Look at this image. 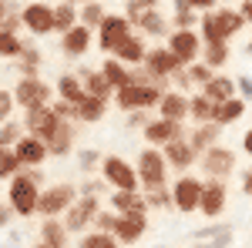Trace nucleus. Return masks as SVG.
<instances>
[{
	"instance_id": "56",
	"label": "nucleus",
	"mask_w": 252,
	"mask_h": 248,
	"mask_svg": "<svg viewBox=\"0 0 252 248\" xmlns=\"http://www.w3.org/2000/svg\"><path fill=\"white\" fill-rule=\"evenodd\" d=\"M242 144H246V151L252 154V131H246V141H242Z\"/></svg>"
},
{
	"instance_id": "61",
	"label": "nucleus",
	"mask_w": 252,
	"mask_h": 248,
	"mask_svg": "<svg viewBox=\"0 0 252 248\" xmlns=\"http://www.w3.org/2000/svg\"><path fill=\"white\" fill-rule=\"evenodd\" d=\"M249 51H252V44H249Z\"/></svg>"
},
{
	"instance_id": "36",
	"label": "nucleus",
	"mask_w": 252,
	"mask_h": 248,
	"mask_svg": "<svg viewBox=\"0 0 252 248\" xmlns=\"http://www.w3.org/2000/svg\"><path fill=\"white\" fill-rule=\"evenodd\" d=\"M20 51H24V44L10 30H0V54H20Z\"/></svg>"
},
{
	"instance_id": "9",
	"label": "nucleus",
	"mask_w": 252,
	"mask_h": 248,
	"mask_svg": "<svg viewBox=\"0 0 252 248\" xmlns=\"http://www.w3.org/2000/svg\"><path fill=\"white\" fill-rule=\"evenodd\" d=\"M71 198H74V188H71V185H58V188H51V191H44V194H40V205H37V208L51 218V215H58L61 208H67V205H71Z\"/></svg>"
},
{
	"instance_id": "53",
	"label": "nucleus",
	"mask_w": 252,
	"mask_h": 248,
	"mask_svg": "<svg viewBox=\"0 0 252 248\" xmlns=\"http://www.w3.org/2000/svg\"><path fill=\"white\" fill-rule=\"evenodd\" d=\"M165 201H168V194H165V191L158 188L155 194H152V205H165Z\"/></svg>"
},
{
	"instance_id": "8",
	"label": "nucleus",
	"mask_w": 252,
	"mask_h": 248,
	"mask_svg": "<svg viewBox=\"0 0 252 248\" xmlns=\"http://www.w3.org/2000/svg\"><path fill=\"white\" fill-rule=\"evenodd\" d=\"M175 205L182 211H192V208H198L202 205V185L195 181V178H182L178 185H175Z\"/></svg>"
},
{
	"instance_id": "32",
	"label": "nucleus",
	"mask_w": 252,
	"mask_h": 248,
	"mask_svg": "<svg viewBox=\"0 0 252 248\" xmlns=\"http://www.w3.org/2000/svg\"><path fill=\"white\" fill-rule=\"evenodd\" d=\"M202 30H205V40H209V44H225V34L219 30L215 14H205V17H202Z\"/></svg>"
},
{
	"instance_id": "20",
	"label": "nucleus",
	"mask_w": 252,
	"mask_h": 248,
	"mask_svg": "<svg viewBox=\"0 0 252 248\" xmlns=\"http://www.w3.org/2000/svg\"><path fill=\"white\" fill-rule=\"evenodd\" d=\"M205 97L215 101V104L232 101V81H229V77H212V81L205 84Z\"/></svg>"
},
{
	"instance_id": "59",
	"label": "nucleus",
	"mask_w": 252,
	"mask_h": 248,
	"mask_svg": "<svg viewBox=\"0 0 252 248\" xmlns=\"http://www.w3.org/2000/svg\"><path fill=\"white\" fill-rule=\"evenodd\" d=\"M0 17H3V3H0Z\"/></svg>"
},
{
	"instance_id": "45",
	"label": "nucleus",
	"mask_w": 252,
	"mask_h": 248,
	"mask_svg": "<svg viewBox=\"0 0 252 248\" xmlns=\"http://www.w3.org/2000/svg\"><path fill=\"white\" fill-rule=\"evenodd\" d=\"M84 20H88V24H97V20H104L101 7H97V3H88V7H84Z\"/></svg>"
},
{
	"instance_id": "57",
	"label": "nucleus",
	"mask_w": 252,
	"mask_h": 248,
	"mask_svg": "<svg viewBox=\"0 0 252 248\" xmlns=\"http://www.w3.org/2000/svg\"><path fill=\"white\" fill-rule=\"evenodd\" d=\"M0 225H7V208L0 205Z\"/></svg>"
},
{
	"instance_id": "31",
	"label": "nucleus",
	"mask_w": 252,
	"mask_h": 248,
	"mask_svg": "<svg viewBox=\"0 0 252 248\" xmlns=\"http://www.w3.org/2000/svg\"><path fill=\"white\" fill-rule=\"evenodd\" d=\"M108 91H111V84H108V77H104V74H88V97L104 101Z\"/></svg>"
},
{
	"instance_id": "35",
	"label": "nucleus",
	"mask_w": 252,
	"mask_h": 248,
	"mask_svg": "<svg viewBox=\"0 0 252 248\" xmlns=\"http://www.w3.org/2000/svg\"><path fill=\"white\" fill-rule=\"evenodd\" d=\"M118 57H121V60H128V64H138V60H141V44H138L135 37H131V40H125V44L118 47Z\"/></svg>"
},
{
	"instance_id": "26",
	"label": "nucleus",
	"mask_w": 252,
	"mask_h": 248,
	"mask_svg": "<svg viewBox=\"0 0 252 248\" xmlns=\"http://www.w3.org/2000/svg\"><path fill=\"white\" fill-rule=\"evenodd\" d=\"M215 20H219V30L229 37V34H235L239 27H242V14H235V10H215Z\"/></svg>"
},
{
	"instance_id": "5",
	"label": "nucleus",
	"mask_w": 252,
	"mask_h": 248,
	"mask_svg": "<svg viewBox=\"0 0 252 248\" xmlns=\"http://www.w3.org/2000/svg\"><path fill=\"white\" fill-rule=\"evenodd\" d=\"M138 165H141V181H145L152 191L161 188V181H165V165H161V154H158L155 148H148V151H141Z\"/></svg>"
},
{
	"instance_id": "7",
	"label": "nucleus",
	"mask_w": 252,
	"mask_h": 248,
	"mask_svg": "<svg viewBox=\"0 0 252 248\" xmlns=\"http://www.w3.org/2000/svg\"><path fill=\"white\" fill-rule=\"evenodd\" d=\"M104 178L115 181L121 191H135V185H138V174L131 171V165H125L121 158H104Z\"/></svg>"
},
{
	"instance_id": "10",
	"label": "nucleus",
	"mask_w": 252,
	"mask_h": 248,
	"mask_svg": "<svg viewBox=\"0 0 252 248\" xmlns=\"http://www.w3.org/2000/svg\"><path fill=\"white\" fill-rule=\"evenodd\" d=\"M24 24H27L34 34H47V30H54V10L44 7V3H31V7L24 10Z\"/></svg>"
},
{
	"instance_id": "6",
	"label": "nucleus",
	"mask_w": 252,
	"mask_h": 248,
	"mask_svg": "<svg viewBox=\"0 0 252 248\" xmlns=\"http://www.w3.org/2000/svg\"><path fill=\"white\" fill-rule=\"evenodd\" d=\"M51 97V87L47 84H40V81H34V77H24L17 84V101L24 104V108H44V101Z\"/></svg>"
},
{
	"instance_id": "22",
	"label": "nucleus",
	"mask_w": 252,
	"mask_h": 248,
	"mask_svg": "<svg viewBox=\"0 0 252 248\" xmlns=\"http://www.w3.org/2000/svg\"><path fill=\"white\" fill-rule=\"evenodd\" d=\"M91 44V30L88 27H74L71 34H64V51L67 54H84Z\"/></svg>"
},
{
	"instance_id": "17",
	"label": "nucleus",
	"mask_w": 252,
	"mask_h": 248,
	"mask_svg": "<svg viewBox=\"0 0 252 248\" xmlns=\"http://www.w3.org/2000/svg\"><path fill=\"white\" fill-rule=\"evenodd\" d=\"M17 161H24V165H37V161H44V154H47V148L40 144L37 138H20L17 141Z\"/></svg>"
},
{
	"instance_id": "58",
	"label": "nucleus",
	"mask_w": 252,
	"mask_h": 248,
	"mask_svg": "<svg viewBox=\"0 0 252 248\" xmlns=\"http://www.w3.org/2000/svg\"><path fill=\"white\" fill-rule=\"evenodd\" d=\"M37 248H54V245H37Z\"/></svg>"
},
{
	"instance_id": "29",
	"label": "nucleus",
	"mask_w": 252,
	"mask_h": 248,
	"mask_svg": "<svg viewBox=\"0 0 252 248\" xmlns=\"http://www.w3.org/2000/svg\"><path fill=\"white\" fill-rule=\"evenodd\" d=\"M242 111H246V104H242L239 97L219 104V124H229V121H235V117H242Z\"/></svg>"
},
{
	"instance_id": "2",
	"label": "nucleus",
	"mask_w": 252,
	"mask_h": 248,
	"mask_svg": "<svg viewBox=\"0 0 252 248\" xmlns=\"http://www.w3.org/2000/svg\"><path fill=\"white\" fill-rule=\"evenodd\" d=\"M161 91H158V84H131V87H125V91H118V104L121 108H148V104H155Z\"/></svg>"
},
{
	"instance_id": "48",
	"label": "nucleus",
	"mask_w": 252,
	"mask_h": 248,
	"mask_svg": "<svg viewBox=\"0 0 252 248\" xmlns=\"http://www.w3.org/2000/svg\"><path fill=\"white\" fill-rule=\"evenodd\" d=\"M189 77H195V81H205V84L212 81V74H209V67H192V71H189Z\"/></svg>"
},
{
	"instance_id": "13",
	"label": "nucleus",
	"mask_w": 252,
	"mask_h": 248,
	"mask_svg": "<svg viewBox=\"0 0 252 248\" xmlns=\"http://www.w3.org/2000/svg\"><path fill=\"white\" fill-rule=\"evenodd\" d=\"M222 205H225V188H222L219 181L202 185V205H198V208L212 218V215H219V211H222Z\"/></svg>"
},
{
	"instance_id": "18",
	"label": "nucleus",
	"mask_w": 252,
	"mask_h": 248,
	"mask_svg": "<svg viewBox=\"0 0 252 248\" xmlns=\"http://www.w3.org/2000/svg\"><path fill=\"white\" fill-rule=\"evenodd\" d=\"M232 165H235V158L225 148H212L205 154V171L209 174H225V171H232Z\"/></svg>"
},
{
	"instance_id": "39",
	"label": "nucleus",
	"mask_w": 252,
	"mask_h": 248,
	"mask_svg": "<svg viewBox=\"0 0 252 248\" xmlns=\"http://www.w3.org/2000/svg\"><path fill=\"white\" fill-rule=\"evenodd\" d=\"M17 154L14 151H3V148H0V178H3V174H14L17 171Z\"/></svg>"
},
{
	"instance_id": "55",
	"label": "nucleus",
	"mask_w": 252,
	"mask_h": 248,
	"mask_svg": "<svg viewBox=\"0 0 252 248\" xmlns=\"http://www.w3.org/2000/svg\"><path fill=\"white\" fill-rule=\"evenodd\" d=\"M242 185H246V191L252 194V171H246V178H242Z\"/></svg>"
},
{
	"instance_id": "40",
	"label": "nucleus",
	"mask_w": 252,
	"mask_h": 248,
	"mask_svg": "<svg viewBox=\"0 0 252 248\" xmlns=\"http://www.w3.org/2000/svg\"><path fill=\"white\" fill-rule=\"evenodd\" d=\"M141 27H145V30H152V34H161L165 20H161V14H158V10H148V14L141 17Z\"/></svg>"
},
{
	"instance_id": "38",
	"label": "nucleus",
	"mask_w": 252,
	"mask_h": 248,
	"mask_svg": "<svg viewBox=\"0 0 252 248\" xmlns=\"http://www.w3.org/2000/svg\"><path fill=\"white\" fill-rule=\"evenodd\" d=\"M81 248H118V245H115L111 235H88V238L81 242Z\"/></svg>"
},
{
	"instance_id": "50",
	"label": "nucleus",
	"mask_w": 252,
	"mask_h": 248,
	"mask_svg": "<svg viewBox=\"0 0 252 248\" xmlns=\"http://www.w3.org/2000/svg\"><path fill=\"white\" fill-rule=\"evenodd\" d=\"M78 158H81V165H84V168H91V165L97 161V151H81Z\"/></svg>"
},
{
	"instance_id": "16",
	"label": "nucleus",
	"mask_w": 252,
	"mask_h": 248,
	"mask_svg": "<svg viewBox=\"0 0 252 248\" xmlns=\"http://www.w3.org/2000/svg\"><path fill=\"white\" fill-rule=\"evenodd\" d=\"M192 111V101H185L182 94H165L161 97V114H165V121H182V117Z\"/></svg>"
},
{
	"instance_id": "3",
	"label": "nucleus",
	"mask_w": 252,
	"mask_h": 248,
	"mask_svg": "<svg viewBox=\"0 0 252 248\" xmlns=\"http://www.w3.org/2000/svg\"><path fill=\"white\" fill-rule=\"evenodd\" d=\"M27 128L37 134V138L51 141V138L61 131V117L54 114V108H34V111L27 114Z\"/></svg>"
},
{
	"instance_id": "12",
	"label": "nucleus",
	"mask_w": 252,
	"mask_h": 248,
	"mask_svg": "<svg viewBox=\"0 0 252 248\" xmlns=\"http://www.w3.org/2000/svg\"><path fill=\"white\" fill-rule=\"evenodd\" d=\"M145 138L148 141H155V144H172V141H178L182 138V128L175 124V121H152L148 128H145Z\"/></svg>"
},
{
	"instance_id": "30",
	"label": "nucleus",
	"mask_w": 252,
	"mask_h": 248,
	"mask_svg": "<svg viewBox=\"0 0 252 248\" xmlns=\"http://www.w3.org/2000/svg\"><path fill=\"white\" fill-rule=\"evenodd\" d=\"M115 205H118L121 211H128V215H131V211H141V208H145V201L138 198L135 191H118V194H115ZM141 215H145V211H141Z\"/></svg>"
},
{
	"instance_id": "34",
	"label": "nucleus",
	"mask_w": 252,
	"mask_h": 248,
	"mask_svg": "<svg viewBox=\"0 0 252 248\" xmlns=\"http://www.w3.org/2000/svg\"><path fill=\"white\" fill-rule=\"evenodd\" d=\"M44 245H54V248H61V242H64V228H61L58 221L51 218V221H44Z\"/></svg>"
},
{
	"instance_id": "27",
	"label": "nucleus",
	"mask_w": 252,
	"mask_h": 248,
	"mask_svg": "<svg viewBox=\"0 0 252 248\" xmlns=\"http://www.w3.org/2000/svg\"><path fill=\"white\" fill-rule=\"evenodd\" d=\"M54 30H64V34L74 30V7L71 3H61L54 10Z\"/></svg>"
},
{
	"instance_id": "47",
	"label": "nucleus",
	"mask_w": 252,
	"mask_h": 248,
	"mask_svg": "<svg viewBox=\"0 0 252 248\" xmlns=\"http://www.w3.org/2000/svg\"><path fill=\"white\" fill-rule=\"evenodd\" d=\"M229 245H232V231H229V235H222V238H212L209 245H195V248H229Z\"/></svg>"
},
{
	"instance_id": "24",
	"label": "nucleus",
	"mask_w": 252,
	"mask_h": 248,
	"mask_svg": "<svg viewBox=\"0 0 252 248\" xmlns=\"http://www.w3.org/2000/svg\"><path fill=\"white\" fill-rule=\"evenodd\" d=\"M58 91H61V97H64L67 104H74V108H78L81 101L88 97L84 91H81V84L74 81V77H61V81H58Z\"/></svg>"
},
{
	"instance_id": "51",
	"label": "nucleus",
	"mask_w": 252,
	"mask_h": 248,
	"mask_svg": "<svg viewBox=\"0 0 252 248\" xmlns=\"http://www.w3.org/2000/svg\"><path fill=\"white\" fill-rule=\"evenodd\" d=\"M239 91L246 97H252V77H239Z\"/></svg>"
},
{
	"instance_id": "19",
	"label": "nucleus",
	"mask_w": 252,
	"mask_h": 248,
	"mask_svg": "<svg viewBox=\"0 0 252 248\" xmlns=\"http://www.w3.org/2000/svg\"><path fill=\"white\" fill-rule=\"evenodd\" d=\"M178 64H182V60L175 57L172 51H152V54H148V71H152V74H168V71H175V67H178Z\"/></svg>"
},
{
	"instance_id": "33",
	"label": "nucleus",
	"mask_w": 252,
	"mask_h": 248,
	"mask_svg": "<svg viewBox=\"0 0 252 248\" xmlns=\"http://www.w3.org/2000/svg\"><path fill=\"white\" fill-rule=\"evenodd\" d=\"M47 148H51L54 154H64L67 148H71V128H67V124H61V131L47 141Z\"/></svg>"
},
{
	"instance_id": "1",
	"label": "nucleus",
	"mask_w": 252,
	"mask_h": 248,
	"mask_svg": "<svg viewBox=\"0 0 252 248\" xmlns=\"http://www.w3.org/2000/svg\"><path fill=\"white\" fill-rule=\"evenodd\" d=\"M10 205L14 211L20 215H31V211L40 205V191L34 188V181L24 174V178H14V185H10Z\"/></svg>"
},
{
	"instance_id": "15",
	"label": "nucleus",
	"mask_w": 252,
	"mask_h": 248,
	"mask_svg": "<svg viewBox=\"0 0 252 248\" xmlns=\"http://www.w3.org/2000/svg\"><path fill=\"white\" fill-rule=\"evenodd\" d=\"M145 225H148V221H145V215H141V211L121 215V221H118V238H121V242H135L138 235L145 231Z\"/></svg>"
},
{
	"instance_id": "52",
	"label": "nucleus",
	"mask_w": 252,
	"mask_h": 248,
	"mask_svg": "<svg viewBox=\"0 0 252 248\" xmlns=\"http://www.w3.org/2000/svg\"><path fill=\"white\" fill-rule=\"evenodd\" d=\"M24 57H27V74H31V71L37 67V54H34V51H24Z\"/></svg>"
},
{
	"instance_id": "46",
	"label": "nucleus",
	"mask_w": 252,
	"mask_h": 248,
	"mask_svg": "<svg viewBox=\"0 0 252 248\" xmlns=\"http://www.w3.org/2000/svg\"><path fill=\"white\" fill-rule=\"evenodd\" d=\"M17 134H20L17 124H7V128H0V144H10V141H14Z\"/></svg>"
},
{
	"instance_id": "43",
	"label": "nucleus",
	"mask_w": 252,
	"mask_h": 248,
	"mask_svg": "<svg viewBox=\"0 0 252 248\" xmlns=\"http://www.w3.org/2000/svg\"><path fill=\"white\" fill-rule=\"evenodd\" d=\"M215 134H219V128H215V124H212V128H202V131H198V134L192 138V148H209Z\"/></svg>"
},
{
	"instance_id": "49",
	"label": "nucleus",
	"mask_w": 252,
	"mask_h": 248,
	"mask_svg": "<svg viewBox=\"0 0 252 248\" xmlns=\"http://www.w3.org/2000/svg\"><path fill=\"white\" fill-rule=\"evenodd\" d=\"M7 111H10V94H7V91H0V121L7 117Z\"/></svg>"
},
{
	"instance_id": "11",
	"label": "nucleus",
	"mask_w": 252,
	"mask_h": 248,
	"mask_svg": "<svg viewBox=\"0 0 252 248\" xmlns=\"http://www.w3.org/2000/svg\"><path fill=\"white\" fill-rule=\"evenodd\" d=\"M91 218H97V205H94V198H91V194H84L78 205L67 211V228L78 231V228H84Z\"/></svg>"
},
{
	"instance_id": "28",
	"label": "nucleus",
	"mask_w": 252,
	"mask_h": 248,
	"mask_svg": "<svg viewBox=\"0 0 252 248\" xmlns=\"http://www.w3.org/2000/svg\"><path fill=\"white\" fill-rule=\"evenodd\" d=\"M101 114H104V101H97V97H84L78 104V117L84 121H97Z\"/></svg>"
},
{
	"instance_id": "42",
	"label": "nucleus",
	"mask_w": 252,
	"mask_h": 248,
	"mask_svg": "<svg viewBox=\"0 0 252 248\" xmlns=\"http://www.w3.org/2000/svg\"><path fill=\"white\" fill-rule=\"evenodd\" d=\"M175 20H178L182 30L192 24V7H189V0H178V7H175Z\"/></svg>"
},
{
	"instance_id": "44",
	"label": "nucleus",
	"mask_w": 252,
	"mask_h": 248,
	"mask_svg": "<svg viewBox=\"0 0 252 248\" xmlns=\"http://www.w3.org/2000/svg\"><path fill=\"white\" fill-rule=\"evenodd\" d=\"M229 225H205V228L195 231V238H222V235H229Z\"/></svg>"
},
{
	"instance_id": "41",
	"label": "nucleus",
	"mask_w": 252,
	"mask_h": 248,
	"mask_svg": "<svg viewBox=\"0 0 252 248\" xmlns=\"http://www.w3.org/2000/svg\"><path fill=\"white\" fill-rule=\"evenodd\" d=\"M118 221H121V218H115V215H97V218H94L97 235H108V231H118Z\"/></svg>"
},
{
	"instance_id": "25",
	"label": "nucleus",
	"mask_w": 252,
	"mask_h": 248,
	"mask_svg": "<svg viewBox=\"0 0 252 248\" xmlns=\"http://www.w3.org/2000/svg\"><path fill=\"white\" fill-rule=\"evenodd\" d=\"M192 114L198 117V121H219V104L202 94V97H195V101H192Z\"/></svg>"
},
{
	"instance_id": "4",
	"label": "nucleus",
	"mask_w": 252,
	"mask_h": 248,
	"mask_svg": "<svg viewBox=\"0 0 252 248\" xmlns=\"http://www.w3.org/2000/svg\"><path fill=\"white\" fill-rule=\"evenodd\" d=\"M125 40H131L128 20L125 17H104L101 20V47H104V51H118Z\"/></svg>"
},
{
	"instance_id": "23",
	"label": "nucleus",
	"mask_w": 252,
	"mask_h": 248,
	"mask_svg": "<svg viewBox=\"0 0 252 248\" xmlns=\"http://www.w3.org/2000/svg\"><path fill=\"white\" fill-rule=\"evenodd\" d=\"M165 154H168V161H172V165L185 168V165H192L195 148H192V144H185V141H172V144L165 148Z\"/></svg>"
},
{
	"instance_id": "54",
	"label": "nucleus",
	"mask_w": 252,
	"mask_h": 248,
	"mask_svg": "<svg viewBox=\"0 0 252 248\" xmlns=\"http://www.w3.org/2000/svg\"><path fill=\"white\" fill-rule=\"evenodd\" d=\"M242 17L252 20V0H249V3H242Z\"/></svg>"
},
{
	"instance_id": "14",
	"label": "nucleus",
	"mask_w": 252,
	"mask_h": 248,
	"mask_svg": "<svg viewBox=\"0 0 252 248\" xmlns=\"http://www.w3.org/2000/svg\"><path fill=\"white\" fill-rule=\"evenodd\" d=\"M195 51H198V40H195L192 30H178L172 37V54L182 60V64H189V60L195 57Z\"/></svg>"
},
{
	"instance_id": "21",
	"label": "nucleus",
	"mask_w": 252,
	"mask_h": 248,
	"mask_svg": "<svg viewBox=\"0 0 252 248\" xmlns=\"http://www.w3.org/2000/svg\"><path fill=\"white\" fill-rule=\"evenodd\" d=\"M101 74L108 77V84H111V87H118V91H125V87H131V84H135V81H131V74H128L118 60H104V71H101Z\"/></svg>"
},
{
	"instance_id": "60",
	"label": "nucleus",
	"mask_w": 252,
	"mask_h": 248,
	"mask_svg": "<svg viewBox=\"0 0 252 248\" xmlns=\"http://www.w3.org/2000/svg\"><path fill=\"white\" fill-rule=\"evenodd\" d=\"M158 248H165V245H158Z\"/></svg>"
},
{
	"instance_id": "37",
	"label": "nucleus",
	"mask_w": 252,
	"mask_h": 248,
	"mask_svg": "<svg viewBox=\"0 0 252 248\" xmlns=\"http://www.w3.org/2000/svg\"><path fill=\"white\" fill-rule=\"evenodd\" d=\"M225 44H209V51H205V64L209 67H219V64H225Z\"/></svg>"
}]
</instances>
